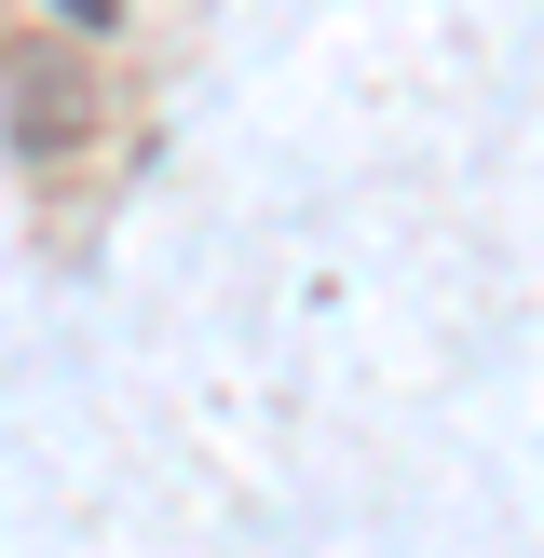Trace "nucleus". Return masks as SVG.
I'll list each match as a JSON object with an SVG mask.
<instances>
[{"mask_svg": "<svg viewBox=\"0 0 544 558\" xmlns=\"http://www.w3.org/2000/svg\"><path fill=\"white\" fill-rule=\"evenodd\" d=\"M69 14H82V27H109V14H123V0H69Z\"/></svg>", "mask_w": 544, "mask_h": 558, "instance_id": "1", "label": "nucleus"}]
</instances>
